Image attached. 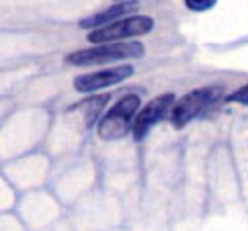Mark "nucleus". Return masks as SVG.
<instances>
[{
  "label": "nucleus",
  "mask_w": 248,
  "mask_h": 231,
  "mask_svg": "<svg viewBox=\"0 0 248 231\" xmlns=\"http://www.w3.org/2000/svg\"><path fill=\"white\" fill-rule=\"evenodd\" d=\"M146 53L141 41H117V43H103V45L78 49L66 56V64L70 66H101L113 64L123 59H138Z\"/></svg>",
  "instance_id": "1"
},
{
  "label": "nucleus",
  "mask_w": 248,
  "mask_h": 231,
  "mask_svg": "<svg viewBox=\"0 0 248 231\" xmlns=\"http://www.w3.org/2000/svg\"><path fill=\"white\" fill-rule=\"evenodd\" d=\"M140 104H141V101L138 94L121 96L99 121V127H96L99 137L105 141H117V139L125 137L129 131H134L136 117L141 111Z\"/></svg>",
  "instance_id": "2"
},
{
  "label": "nucleus",
  "mask_w": 248,
  "mask_h": 231,
  "mask_svg": "<svg viewBox=\"0 0 248 231\" xmlns=\"http://www.w3.org/2000/svg\"><path fill=\"white\" fill-rule=\"evenodd\" d=\"M221 94H224V88L221 86H203V88H197V90H191L185 96H181L170 113L172 125L176 129H183L185 125H189L191 121L201 117L209 106H214L221 99Z\"/></svg>",
  "instance_id": "3"
},
{
  "label": "nucleus",
  "mask_w": 248,
  "mask_h": 231,
  "mask_svg": "<svg viewBox=\"0 0 248 231\" xmlns=\"http://www.w3.org/2000/svg\"><path fill=\"white\" fill-rule=\"evenodd\" d=\"M154 29V19L152 16H141V14H131L125 19H119L107 27H101L96 31H91L86 39L94 43V45H103V43H117L123 39H131L148 35Z\"/></svg>",
  "instance_id": "4"
},
{
  "label": "nucleus",
  "mask_w": 248,
  "mask_h": 231,
  "mask_svg": "<svg viewBox=\"0 0 248 231\" xmlns=\"http://www.w3.org/2000/svg\"><path fill=\"white\" fill-rule=\"evenodd\" d=\"M174 104H176V96H174L172 92L160 94V96H156V99L150 101V102L144 106V109L138 113V117H136L134 131H131L134 139H136V141L144 139L148 133L152 131V127H156L164 117H168V115L172 113Z\"/></svg>",
  "instance_id": "5"
},
{
  "label": "nucleus",
  "mask_w": 248,
  "mask_h": 231,
  "mask_svg": "<svg viewBox=\"0 0 248 231\" xmlns=\"http://www.w3.org/2000/svg\"><path fill=\"white\" fill-rule=\"evenodd\" d=\"M134 76V68L131 66H113V68H105V70H96L91 74H82L74 78V88L82 94H91V92H99L103 88L115 86Z\"/></svg>",
  "instance_id": "6"
},
{
  "label": "nucleus",
  "mask_w": 248,
  "mask_h": 231,
  "mask_svg": "<svg viewBox=\"0 0 248 231\" xmlns=\"http://www.w3.org/2000/svg\"><path fill=\"white\" fill-rule=\"evenodd\" d=\"M140 8V2L138 0H125V2H119V4H113L109 8H105V11L101 13H94L91 16H86V19H82L80 23V29H86V31H96L101 29V27H107L115 21L119 19H125V16L129 13H134Z\"/></svg>",
  "instance_id": "7"
},
{
  "label": "nucleus",
  "mask_w": 248,
  "mask_h": 231,
  "mask_svg": "<svg viewBox=\"0 0 248 231\" xmlns=\"http://www.w3.org/2000/svg\"><path fill=\"white\" fill-rule=\"evenodd\" d=\"M109 101V96L105 94V96H96V99H88L86 102H82V106L84 109H88L86 111V123L88 125H93L94 123V119L99 117V113L103 111V106H105V102Z\"/></svg>",
  "instance_id": "8"
},
{
  "label": "nucleus",
  "mask_w": 248,
  "mask_h": 231,
  "mask_svg": "<svg viewBox=\"0 0 248 231\" xmlns=\"http://www.w3.org/2000/svg\"><path fill=\"white\" fill-rule=\"evenodd\" d=\"M183 2L193 13H205L217 4V0H183Z\"/></svg>",
  "instance_id": "9"
},
{
  "label": "nucleus",
  "mask_w": 248,
  "mask_h": 231,
  "mask_svg": "<svg viewBox=\"0 0 248 231\" xmlns=\"http://www.w3.org/2000/svg\"><path fill=\"white\" fill-rule=\"evenodd\" d=\"M226 101L228 102H238V104H248V84L242 86V88H238V90L230 94Z\"/></svg>",
  "instance_id": "10"
},
{
  "label": "nucleus",
  "mask_w": 248,
  "mask_h": 231,
  "mask_svg": "<svg viewBox=\"0 0 248 231\" xmlns=\"http://www.w3.org/2000/svg\"><path fill=\"white\" fill-rule=\"evenodd\" d=\"M121 2H125V0H121Z\"/></svg>",
  "instance_id": "11"
}]
</instances>
